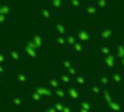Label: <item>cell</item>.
Wrapping results in <instances>:
<instances>
[{
  "instance_id": "cell-26",
  "label": "cell",
  "mask_w": 124,
  "mask_h": 112,
  "mask_svg": "<svg viewBox=\"0 0 124 112\" xmlns=\"http://www.w3.org/2000/svg\"><path fill=\"white\" fill-rule=\"evenodd\" d=\"M101 83L104 86L110 85V77L107 74H102L101 77Z\"/></svg>"
},
{
  "instance_id": "cell-20",
  "label": "cell",
  "mask_w": 124,
  "mask_h": 112,
  "mask_svg": "<svg viewBox=\"0 0 124 112\" xmlns=\"http://www.w3.org/2000/svg\"><path fill=\"white\" fill-rule=\"evenodd\" d=\"M53 44L55 46H57L58 48H67L66 44V37H62V36H54L53 37Z\"/></svg>"
},
{
  "instance_id": "cell-3",
  "label": "cell",
  "mask_w": 124,
  "mask_h": 112,
  "mask_svg": "<svg viewBox=\"0 0 124 112\" xmlns=\"http://www.w3.org/2000/svg\"><path fill=\"white\" fill-rule=\"evenodd\" d=\"M73 32L78 42L84 44L88 48L91 49L93 43L95 41V35L92 31L88 27H81L74 29Z\"/></svg>"
},
{
  "instance_id": "cell-9",
  "label": "cell",
  "mask_w": 124,
  "mask_h": 112,
  "mask_svg": "<svg viewBox=\"0 0 124 112\" xmlns=\"http://www.w3.org/2000/svg\"><path fill=\"white\" fill-rule=\"evenodd\" d=\"M78 61H79V58L78 57L69 55L65 58H60L59 62H58V67L67 71L69 68H70L72 66H74L75 64L78 63Z\"/></svg>"
},
{
  "instance_id": "cell-23",
  "label": "cell",
  "mask_w": 124,
  "mask_h": 112,
  "mask_svg": "<svg viewBox=\"0 0 124 112\" xmlns=\"http://www.w3.org/2000/svg\"><path fill=\"white\" fill-rule=\"evenodd\" d=\"M110 77V80H112V81L116 82V83H120L123 80V76H122V74L120 73V72H113L111 73V75L109 76Z\"/></svg>"
},
{
  "instance_id": "cell-8",
  "label": "cell",
  "mask_w": 124,
  "mask_h": 112,
  "mask_svg": "<svg viewBox=\"0 0 124 112\" xmlns=\"http://www.w3.org/2000/svg\"><path fill=\"white\" fill-rule=\"evenodd\" d=\"M90 50L89 48H88L87 46L82 44L80 42H76L75 45H74L71 48L68 49L69 51V54L71 55V56H75V57H85L89 54V51Z\"/></svg>"
},
{
  "instance_id": "cell-30",
  "label": "cell",
  "mask_w": 124,
  "mask_h": 112,
  "mask_svg": "<svg viewBox=\"0 0 124 112\" xmlns=\"http://www.w3.org/2000/svg\"><path fill=\"white\" fill-rule=\"evenodd\" d=\"M118 66L120 67L121 69H124V58L119 60V65H118Z\"/></svg>"
},
{
  "instance_id": "cell-28",
  "label": "cell",
  "mask_w": 124,
  "mask_h": 112,
  "mask_svg": "<svg viewBox=\"0 0 124 112\" xmlns=\"http://www.w3.org/2000/svg\"><path fill=\"white\" fill-rule=\"evenodd\" d=\"M76 81H77V83H78L79 85H82V84L85 83L86 77L83 76V75H79V76H78V77H76Z\"/></svg>"
},
{
  "instance_id": "cell-11",
  "label": "cell",
  "mask_w": 124,
  "mask_h": 112,
  "mask_svg": "<svg viewBox=\"0 0 124 112\" xmlns=\"http://www.w3.org/2000/svg\"><path fill=\"white\" fill-rule=\"evenodd\" d=\"M20 50H21L24 57L29 58H31V59H42L43 58V57L41 56V54H40V52L35 50V49H33V48H31V47L27 46V45H25V44H22Z\"/></svg>"
},
{
  "instance_id": "cell-22",
  "label": "cell",
  "mask_w": 124,
  "mask_h": 112,
  "mask_svg": "<svg viewBox=\"0 0 124 112\" xmlns=\"http://www.w3.org/2000/svg\"><path fill=\"white\" fill-rule=\"evenodd\" d=\"M57 77H58V80H60L61 82L65 83V84H70V82L72 81L70 76L66 72H59V73H58Z\"/></svg>"
},
{
  "instance_id": "cell-29",
  "label": "cell",
  "mask_w": 124,
  "mask_h": 112,
  "mask_svg": "<svg viewBox=\"0 0 124 112\" xmlns=\"http://www.w3.org/2000/svg\"><path fill=\"white\" fill-rule=\"evenodd\" d=\"M8 70V66H5V65H0V75H4Z\"/></svg>"
},
{
  "instance_id": "cell-15",
  "label": "cell",
  "mask_w": 124,
  "mask_h": 112,
  "mask_svg": "<svg viewBox=\"0 0 124 112\" xmlns=\"http://www.w3.org/2000/svg\"><path fill=\"white\" fill-rule=\"evenodd\" d=\"M81 0H68V6H67V10L74 13H79V11L82 8Z\"/></svg>"
},
{
  "instance_id": "cell-17",
  "label": "cell",
  "mask_w": 124,
  "mask_h": 112,
  "mask_svg": "<svg viewBox=\"0 0 124 112\" xmlns=\"http://www.w3.org/2000/svg\"><path fill=\"white\" fill-rule=\"evenodd\" d=\"M14 78L16 81L19 83H26V82L30 81L31 77L27 72H16L14 75Z\"/></svg>"
},
{
  "instance_id": "cell-21",
  "label": "cell",
  "mask_w": 124,
  "mask_h": 112,
  "mask_svg": "<svg viewBox=\"0 0 124 112\" xmlns=\"http://www.w3.org/2000/svg\"><path fill=\"white\" fill-rule=\"evenodd\" d=\"M66 37V44H67V49H70L72 46L75 45V43L77 42V38L75 37V34H74L73 30L70 31L69 34L65 37Z\"/></svg>"
},
{
  "instance_id": "cell-18",
  "label": "cell",
  "mask_w": 124,
  "mask_h": 112,
  "mask_svg": "<svg viewBox=\"0 0 124 112\" xmlns=\"http://www.w3.org/2000/svg\"><path fill=\"white\" fill-rule=\"evenodd\" d=\"M114 54L120 60L124 58V42H116L114 46Z\"/></svg>"
},
{
  "instance_id": "cell-2",
  "label": "cell",
  "mask_w": 124,
  "mask_h": 112,
  "mask_svg": "<svg viewBox=\"0 0 124 112\" xmlns=\"http://www.w3.org/2000/svg\"><path fill=\"white\" fill-rule=\"evenodd\" d=\"M98 38L101 40L102 43L116 42V40L121 38V37L118 35L117 28L112 25H106L100 28L97 34Z\"/></svg>"
},
{
  "instance_id": "cell-6",
  "label": "cell",
  "mask_w": 124,
  "mask_h": 112,
  "mask_svg": "<svg viewBox=\"0 0 124 112\" xmlns=\"http://www.w3.org/2000/svg\"><path fill=\"white\" fill-rule=\"evenodd\" d=\"M45 4L56 13L65 14L68 6V0H46Z\"/></svg>"
},
{
  "instance_id": "cell-14",
  "label": "cell",
  "mask_w": 124,
  "mask_h": 112,
  "mask_svg": "<svg viewBox=\"0 0 124 112\" xmlns=\"http://www.w3.org/2000/svg\"><path fill=\"white\" fill-rule=\"evenodd\" d=\"M8 55L11 63H18L23 59L24 56L22 54L21 50L16 49V48H11L8 49Z\"/></svg>"
},
{
  "instance_id": "cell-10",
  "label": "cell",
  "mask_w": 124,
  "mask_h": 112,
  "mask_svg": "<svg viewBox=\"0 0 124 112\" xmlns=\"http://www.w3.org/2000/svg\"><path fill=\"white\" fill-rule=\"evenodd\" d=\"M116 42H107L102 43L98 46V53L100 58H104L108 55L114 52V46Z\"/></svg>"
},
{
  "instance_id": "cell-4",
  "label": "cell",
  "mask_w": 124,
  "mask_h": 112,
  "mask_svg": "<svg viewBox=\"0 0 124 112\" xmlns=\"http://www.w3.org/2000/svg\"><path fill=\"white\" fill-rule=\"evenodd\" d=\"M29 38L35 44V46H37L38 50L40 53L46 52V46H47V40H46V37L43 35L42 33H40V32L33 33L29 36Z\"/></svg>"
},
{
  "instance_id": "cell-5",
  "label": "cell",
  "mask_w": 124,
  "mask_h": 112,
  "mask_svg": "<svg viewBox=\"0 0 124 112\" xmlns=\"http://www.w3.org/2000/svg\"><path fill=\"white\" fill-rule=\"evenodd\" d=\"M99 14H101V12L97 6L92 1L84 3L82 6L81 10L79 11V15L81 17H93V16L98 15Z\"/></svg>"
},
{
  "instance_id": "cell-1",
  "label": "cell",
  "mask_w": 124,
  "mask_h": 112,
  "mask_svg": "<svg viewBox=\"0 0 124 112\" xmlns=\"http://www.w3.org/2000/svg\"><path fill=\"white\" fill-rule=\"evenodd\" d=\"M64 14H58L53 10H51L45 3H39V6L36 9V18L39 22H53L54 20L58 19L59 17H62Z\"/></svg>"
},
{
  "instance_id": "cell-25",
  "label": "cell",
  "mask_w": 124,
  "mask_h": 112,
  "mask_svg": "<svg viewBox=\"0 0 124 112\" xmlns=\"http://www.w3.org/2000/svg\"><path fill=\"white\" fill-rule=\"evenodd\" d=\"M67 73L70 75V77L71 76H77L78 73V64H75L74 66H72L70 68H69V69L67 70Z\"/></svg>"
},
{
  "instance_id": "cell-31",
  "label": "cell",
  "mask_w": 124,
  "mask_h": 112,
  "mask_svg": "<svg viewBox=\"0 0 124 112\" xmlns=\"http://www.w3.org/2000/svg\"><path fill=\"white\" fill-rule=\"evenodd\" d=\"M5 3H6V1H5V0H0V7H1L2 5H4Z\"/></svg>"
},
{
  "instance_id": "cell-19",
  "label": "cell",
  "mask_w": 124,
  "mask_h": 112,
  "mask_svg": "<svg viewBox=\"0 0 124 112\" xmlns=\"http://www.w3.org/2000/svg\"><path fill=\"white\" fill-rule=\"evenodd\" d=\"M15 11V7L14 6L9 4L8 2H6L4 5H2L0 7V15H9L13 14V12Z\"/></svg>"
},
{
  "instance_id": "cell-7",
  "label": "cell",
  "mask_w": 124,
  "mask_h": 112,
  "mask_svg": "<svg viewBox=\"0 0 124 112\" xmlns=\"http://www.w3.org/2000/svg\"><path fill=\"white\" fill-rule=\"evenodd\" d=\"M100 62H101L100 66L103 69H113L119 65V59L115 56L114 52L104 58H101Z\"/></svg>"
},
{
  "instance_id": "cell-27",
  "label": "cell",
  "mask_w": 124,
  "mask_h": 112,
  "mask_svg": "<svg viewBox=\"0 0 124 112\" xmlns=\"http://www.w3.org/2000/svg\"><path fill=\"white\" fill-rule=\"evenodd\" d=\"M9 23H11V18L8 15H0V26H6Z\"/></svg>"
},
{
  "instance_id": "cell-12",
  "label": "cell",
  "mask_w": 124,
  "mask_h": 112,
  "mask_svg": "<svg viewBox=\"0 0 124 112\" xmlns=\"http://www.w3.org/2000/svg\"><path fill=\"white\" fill-rule=\"evenodd\" d=\"M70 29L68 26H66L65 24H62L60 22H53L52 23V32L54 33L55 36H62V37H66Z\"/></svg>"
},
{
  "instance_id": "cell-24",
  "label": "cell",
  "mask_w": 124,
  "mask_h": 112,
  "mask_svg": "<svg viewBox=\"0 0 124 112\" xmlns=\"http://www.w3.org/2000/svg\"><path fill=\"white\" fill-rule=\"evenodd\" d=\"M47 82H48L49 86H51L54 89H57L59 87V80L58 77H47Z\"/></svg>"
},
{
  "instance_id": "cell-13",
  "label": "cell",
  "mask_w": 124,
  "mask_h": 112,
  "mask_svg": "<svg viewBox=\"0 0 124 112\" xmlns=\"http://www.w3.org/2000/svg\"><path fill=\"white\" fill-rule=\"evenodd\" d=\"M101 12V14H107L113 5V0H92Z\"/></svg>"
},
{
  "instance_id": "cell-16",
  "label": "cell",
  "mask_w": 124,
  "mask_h": 112,
  "mask_svg": "<svg viewBox=\"0 0 124 112\" xmlns=\"http://www.w3.org/2000/svg\"><path fill=\"white\" fill-rule=\"evenodd\" d=\"M11 64L9 55H8V49L5 47H0V65L9 66Z\"/></svg>"
}]
</instances>
